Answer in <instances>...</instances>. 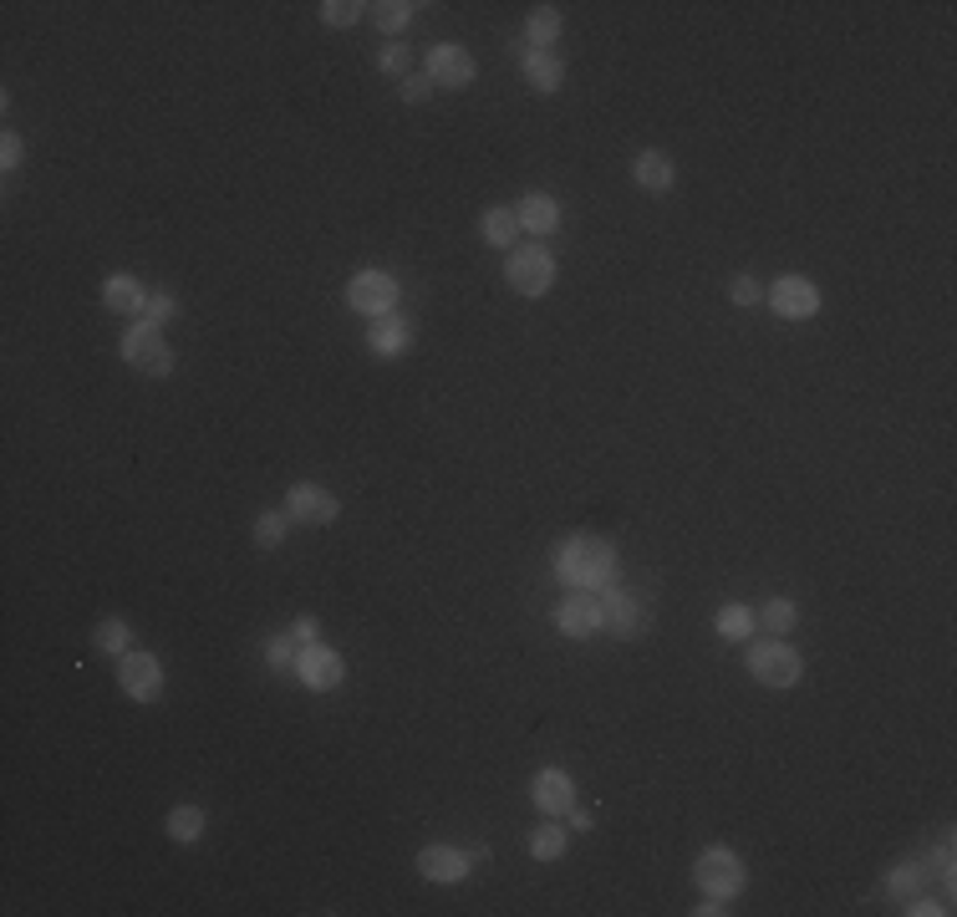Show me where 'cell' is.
Listing matches in <instances>:
<instances>
[{"instance_id": "obj_1", "label": "cell", "mask_w": 957, "mask_h": 917, "mask_svg": "<svg viewBox=\"0 0 957 917\" xmlns=\"http://www.w3.org/2000/svg\"><path fill=\"white\" fill-rule=\"evenodd\" d=\"M550 566L576 591H601V586L616 582V546L601 536H565L550 555Z\"/></svg>"}, {"instance_id": "obj_2", "label": "cell", "mask_w": 957, "mask_h": 917, "mask_svg": "<svg viewBox=\"0 0 957 917\" xmlns=\"http://www.w3.org/2000/svg\"><path fill=\"white\" fill-rule=\"evenodd\" d=\"M555 276H561V266H555V255H550L545 245H515L510 260H504V281H510V291H519L525 301L550 296Z\"/></svg>"}, {"instance_id": "obj_3", "label": "cell", "mask_w": 957, "mask_h": 917, "mask_svg": "<svg viewBox=\"0 0 957 917\" xmlns=\"http://www.w3.org/2000/svg\"><path fill=\"white\" fill-rule=\"evenodd\" d=\"M692 882L703 887V897L734 902V897H744V887H749V871H744V861H738L728 846H708V852L692 861Z\"/></svg>"}, {"instance_id": "obj_4", "label": "cell", "mask_w": 957, "mask_h": 917, "mask_svg": "<svg viewBox=\"0 0 957 917\" xmlns=\"http://www.w3.org/2000/svg\"><path fill=\"white\" fill-rule=\"evenodd\" d=\"M118 352H123L127 367H138V372H148V378H169L173 372V347L163 342V327H154V321L127 327L123 342H118Z\"/></svg>"}, {"instance_id": "obj_5", "label": "cell", "mask_w": 957, "mask_h": 917, "mask_svg": "<svg viewBox=\"0 0 957 917\" xmlns=\"http://www.w3.org/2000/svg\"><path fill=\"white\" fill-rule=\"evenodd\" d=\"M749 673L753 683H764V688H795L805 678V658L789 648L785 637H774V643H753L749 648Z\"/></svg>"}, {"instance_id": "obj_6", "label": "cell", "mask_w": 957, "mask_h": 917, "mask_svg": "<svg viewBox=\"0 0 957 917\" xmlns=\"http://www.w3.org/2000/svg\"><path fill=\"white\" fill-rule=\"evenodd\" d=\"M397 296H403V285H397L393 270H357L352 281H346V306L361 311V317H388L397 311Z\"/></svg>"}, {"instance_id": "obj_7", "label": "cell", "mask_w": 957, "mask_h": 917, "mask_svg": "<svg viewBox=\"0 0 957 917\" xmlns=\"http://www.w3.org/2000/svg\"><path fill=\"white\" fill-rule=\"evenodd\" d=\"M652 612H647V601L637 597V591H627V586H601V622H606V633L612 637H642L647 627H652Z\"/></svg>"}, {"instance_id": "obj_8", "label": "cell", "mask_w": 957, "mask_h": 917, "mask_svg": "<svg viewBox=\"0 0 957 917\" xmlns=\"http://www.w3.org/2000/svg\"><path fill=\"white\" fill-rule=\"evenodd\" d=\"M118 688H123L133 704H158V694H163V663H158L154 652L127 648L123 658H118Z\"/></svg>"}, {"instance_id": "obj_9", "label": "cell", "mask_w": 957, "mask_h": 917, "mask_svg": "<svg viewBox=\"0 0 957 917\" xmlns=\"http://www.w3.org/2000/svg\"><path fill=\"white\" fill-rule=\"evenodd\" d=\"M764 301H770L774 317L805 321V317H815L820 311V285L810 281V276H780V281L764 291Z\"/></svg>"}, {"instance_id": "obj_10", "label": "cell", "mask_w": 957, "mask_h": 917, "mask_svg": "<svg viewBox=\"0 0 957 917\" xmlns=\"http://www.w3.org/2000/svg\"><path fill=\"white\" fill-rule=\"evenodd\" d=\"M550 622L561 627V637H576V643L606 633V622H601V591H570V597L555 607Z\"/></svg>"}, {"instance_id": "obj_11", "label": "cell", "mask_w": 957, "mask_h": 917, "mask_svg": "<svg viewBox=\"0 0 957 917\" xmlns=\"http://www.w3.org/2000/svg\"><path fill=\"white\" fill-rule=\"evenodd\" d=\"M296 678L311 688V694H331V688H342L346 678V663L342 652L327 648V643H311V648L296 652Z\"/></svg>"}, {"instance_id": "obj_12", "label": "cell", "mask_w": 957, "mask_h": 917, "mask_svg": "<svg viewBox=\"0 0 957 917\" xmlns=\"http://www.w3.org/2000/svg\"><path fill=\"white\" fill-rule=\"evenodd\" d=\"M474 77H479V66H474V57L458 47V41H439V47L428 51V82H433V87L458 93V87H469Z\"/></svg>"}, {"instance_id": "obj_13", "label": "cell", "mask_w": 957, "mask_h": 917, "mask_svg": "<svg viewBox=\"0 0 957 917\" xmlns=\"http://www.w3.org/2000/svg\"><path fill=\"white\" fill-rule=\"evenodd\" d=\"M336 494L321 490V485H311V479H300V485H291L285 490V515L300 525H331L336 521Z\"/></svg>"}, {"instance_id": "obj_14", "label": "cell", "mask_w": 957, "mask_h": 917, "mask_svg": "<svg viewBox=\"0 0 957 917\" xmlns=\"http://www.w3.org/2000/svg\"><path fill=\"white\" fill-rule=\"evenodd\" d=\"M530 800L540 806V816H555V821H561L565 810L576 806V780L565 775L561 765H545V770L535 775V785H530Z\"/></svg>"}, {"instance_id": "obj_15", "label": "cell", "mask_w": 957, "mask_h": 917, "mask_svg": "<svg viewBox=\"0 0 957 917\" xmlns=\"http://www.w3.org/2000/svg\"><path fill=\"white\" fill-rule=\"evenodd\" d=\"M469 871H474V856L458 852V846H424V852H418V877H424V882L454 887V882H464Z\"/></svg>"}, {"instance_id": "obj_16", "label": "cell", "mask_w": 957, "mask_h": 917, "mask_svg": "<svg viewBox=\"0 0 957 917\" xmlns=\"http://www.w3.org/2000/svg\"><path fill=\"white\" fill-rule=\"evenodd\" d=\"M515 220L525 235H555L561 230V199L545 189H530V194H519V205H515Z\"/></svg>"}, {"instance_id": "obj_17", "label": "cell", "mask_w": 957, "mask_h": 917, "mask_svg": "<svg viewBox=\"0 0 957 917\" xmlns=\"http://www.w3.org/2000/svg\"><path fill=\"white\" fill-rule=\"evenodd\" d=\"M631 179H637V189L647 194H667L677 184V163L662 154V148H642L637 159H631Z\"/></svg>"}, {"instance_id": "obj_18", "label": "cell", "mask_w": 957, "mask_h": 917, "mask_svg": "<svg viewBox=\"0 0 957 917\" xmlns=\"http://www.w3.org/2000/svg\"><path fill=\"white\" fill-rule=\"evenodd\" d=\"M102 306H108V311H118V317H138L143 306H148V285H143L138 276L118 270V276H108V281H102Z\"/></svg>"}, {"instance_id": "obj_19", "label": "cell", "mask_w": 957, "mask_h": 917, "mask_svg": "<svg viewBox=\"0 0 957 917\" xmlns=\"http://www.w3.org/2000/svg\"><path fill=\"white\" fill-rule=\"evenodd\" d=\"M367 347H372L377 357H403V352L413 347V327L397 317V311H388V317L372 321V332H367Z\"/></svg>"}, {"instance_id": "obj_20", "label": "cell", "mask_w": 957, "mask_h": 917, "mask_svg": "<svg viewBox=\"0 0 957 917\" xmlns=\"http://www.w3.org/2000/svg\"><path fill=\"white\" fill-rule=\"evenodd\" d=\"M519 72H525V82H530V87H535L540 97L561 93V82H565V62L555 57V51H525Z\"/></svg>"}, {"instance_id": "obj_21", "label": "cell", "mask_w": 957, "mask_h": 917, "mask_svg": "<svg viewBox=\"0 0 957 917\" xmlns=\"http://www.w3.org/2000/svg\"><path fill=\"white\" fill-rule=\"evenodd\" d=\"M479 230H484V240L494 245V250H515V245H519V220H515V209H510V205L484 209Z\"/></svg>"}, {"instance_id": "obj_22", "label": "cell", "mask_w": 957, "mask_h": 917, "mask_svg": "<svg viewBox=\"0 0 957 917\" xmlns=\"http://www.w3.org/2000/svg\"><path fill=\"white\" fill-rule=\"evenodd\" d=\"M561 11H555V5H535V16L525 21V47L530 51H550L555 47V41H561Z\"/></svg>"}, {"instance_id": "obj_23", "label": "cell", "mask_w": 957, "mask_h": 917, "mask_svg": "<svg viewBox=\"0 0 957 917\" xmlns=\"http://www.w3.org/2000/svg\"><path fill=\"white\" fill-rule=\"evenodd\" d=\"M713 627H719L723 643H744V637H753V627H759V618H753V607H744V601H728V607H719V618H713Z\"/></svg>"}, {"instance_id": "obj_24", "label": "cell", "mask_w": 957, "mask_h": 917, "mask_svg": "<svg viewBox=\"0 0 957 917\" xmlns=\"http://www.w3.org/2000/svg\"><path fill=\"white\" fill-rule=\"evenodd\" d=\"M753 618H759V627H764L770 637H789L795 627H800V607H795L789 597H770L764 601V612H753Z\"/></svg>"}, {"instance_id": "obj_25", "label": "cell", "mask_w": 957, "mask_h": 917, "mask_svg": "<svg viewBox=\"0 0 957 917\" xmlns=\"http://www.w3.org/2000/svg\"><path fill=\"white\" fill-rule=\"evenodd\" d=\"M922 887H927V861H896V867L886 871V897H896V902L917 897Z\"/></svg>"}, {"instance_id": "obj_26", "label": "cell", "mask_w": 957, "mask_h": 917, "mask_svg": "<svg viewBox=\"0 0 957 917\" xmlns=\"http://www.w3.org/2000/svg\"><path fill=\"white\" fill-rule=\"evenodd\" d=\"M163 831H169V841H179V846H194V841L205 836V810L199 806H173L169 821H163Z\"/></svg>"}, {"instance_id": "obj_27", "label": "cell", "mask_w": 957, "mask_h": 917, "mask_svg": "<svg viewBox=\"0 0 957 917\" xmlns=\"http://www.w3.org/2000/svg\"><path fill=\"white\" fill-rule=\"evenodd\" d=\"M565 846H570V831H565L555 816H550V826H535V836H530V856H535V861H561Z\"/></svg>"}, {"instance_id": "obj_28", "label": "cell", "mask_w": 957, "mask_h": 917, "mask_svg": "<svg viewBox=\"0 0 957 917\" xmlns=\"http://www.w3.org/2000/svg\"><path fill=\"white\" fill-rule=\"evenodd\" d=\"M372 11V21L382 26V32L393 36V41H403V32H408V21H413V0H377V5H367Z\"/></svg>"}, {"instance_id": "obj_29", "label": "cell", "mask_w": 957, "mask_h": 917, "mask_svg": "<svg viewBox=\"0 0 957 917\" xmlns=\"http://www.w3.org/2000/svg\"><path fill=\"white\" fill-rule=\"evenodd\" d=\"M127 643H133V637H127V622H123V618H102V622H97L93 648L102 652V658H123Z\"/></svg>"}, {"instance_id": "obj_30", "label": "cell", "mask_w": 957, "mask_h": 917, "mask_svg": "<svg viewBox=\"0 0 957 917\" xmlns=\"http://www.w3.org/2000/svg\"><path fill=\"white\" fill-rule=\"evenodd\" d=\"M285 525H291L285 510H260V515H255V546H260V551H275L285 540Z\"/></svg>"}, {"instance_id": "obj_31", "label": "cell", "mask_w": 957, "mask_h": 917, "mask_svg": "<svg viewBox=\"0 0 957 917\" xmlns=\"http://www.w3.org/2000/svg\"><path fill=\"white\" fill-rule=\"evenodd\" d=\"M296 652H300L296 637H266V663L275 673H296Z\"/></svg>"}, {"instance_id": "obj_32", "label": "cell", "mask_w": 957, "mask_h": 917, "mask_svg": "<svg viewBox=\"0 0 957 917\" xmlns=\"http://www.w3.org/2000/svg\"><path fill=\"white\" fill-rule=\"evenodd\" d=\"M361 11H367V5H357V0H321V21H327V26H336V32L357 26Z\"/></svg>"}, {"instance_id": "obj_33", "label": "cell", "mask_w": 957, "mask_h": 917, "mask_svg": "<svg viewBox=\"0 0 957 917\" xmlns=\"http://www.w3.org/2000/svg\"><path fill=\"white\" fill-rule=\"evenodd\" d=\"M413 62V51L403 47V41H388V47L377 51V72H388V77H403Z\"/></svg>"}, {"instance_id": "obj_34", "label": "cell", "mask_w": 957, "mask_h": 917, "mask_svg": "<svg viewBox=\"0 0 957 917\" xmlns=\"http://www.w3.org/2000/svg\"><path fill=\"white\" fill-rule=\"evenodd\" d=\"M179 317V301L169 296V291H148V306H143V321H154V327H163V321Z\"/></svg>"}, {"instance_id": "obj_35", "label": "cell", "mask_w": 957, "mask_h": 917, "mask_svg": "<svg viewBox=\"0 0 957 917\" xmlns=\"http://www.w3.org/2000/svg\"><path fill=\"white\" fill-rule=\"evenodd\" d=\"M728 301H734V306H759V301H764V285L753 281V276H738V281L728 285Z\"/></svg>"}, {"instance_id": "obj_36", "label": "cell", "mask_w": 957, "mask_h": 917, "mask_svg": "<svg viewBox=\"0 0 957 917\" xmlns=\"http://www.w3.org/2000/svg\"><path fill=\"white\" fill-rule=\"evenodd\" d=\"M21 159H26V143H21V133H5V138H0V169H5V174H16Z\"/></svg>"}, {"instance_id": "obj_37", "label": "cell", "mask_w": 957, "mask_h": 917, "mask_svg": "<svg viewBox=\"0 0 957 917\" xmlns=\"http://www.w3.org/2000/svg\"><path fill=\"white\" fill-rule=\"evenodd\" d=\"M428 97H433V82H428V72H424V77H403V102H408V108H424Z\"/></svg>"}, {"instance_id": "obj_38", "label": "cell", "mask_w": 957, "mask_h": 917, "mask_svg": "<svg viewBox=\"0 0 957 917\" xmlns=\"http://www.w3.org/2000/svg\"><path fill=\"white\" fill-rule=\"evenodd\" d=\"M907 913H911V917H942V913H953V907H947V902H932V897H922V892H917V897H907Z\"/></svg>"}, {"instance_id": "obj_39", "label": "cell", "mask_w": 957, "mask_h": 917, "mask_svg": "<svg viewBox=\"0 0 957 917\" xmlns=\"http://www.w3.org/2000/svg\"><path fill=\"white\" fill-rule=\"evenodd\" d=\"M300 643V648H311V643H321V622L316 618H296V633H291Z\"/></svg>"}, {"instance_id": "obj_40", "label": "cell", "mask_w": 957, "mask_h": 917, "mask_svg": "<svg viewBox=\"0 0 957 917\" xmlns=\"http://www.w3.org/2000/svg\"><path fill=\"white\" fill-rule=\"evenodd\" d=\"M698 917H719V913H728V902H719V897H703V907H692Z\"/></svg>"}]
</instances>
